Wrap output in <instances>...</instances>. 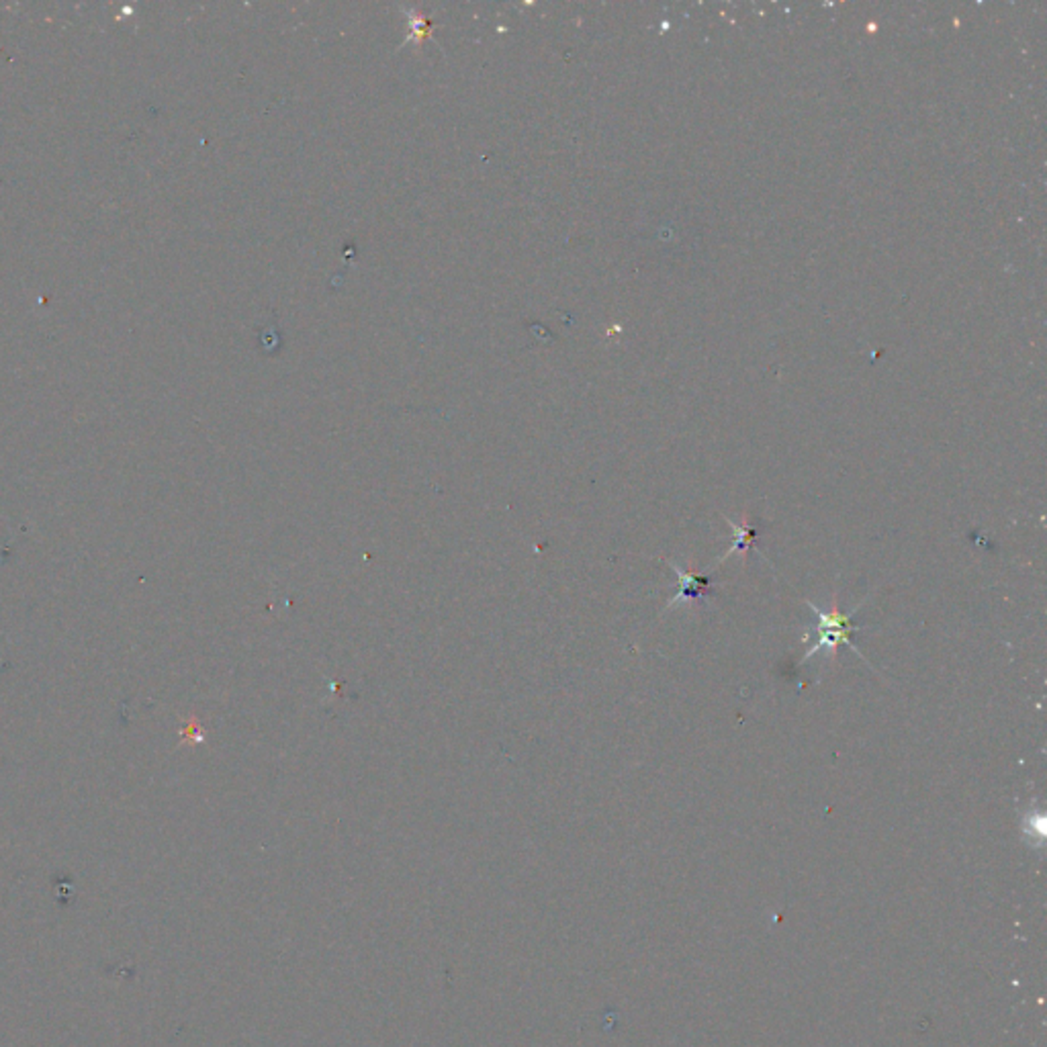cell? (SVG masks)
Masks as SVG:
<instances>
[{"label": "cell", "instance_id": "cell-1", "mask_svg": "<svg viewBox=\"0 0 1047 1047\" xmlns=\"http://www.w3.org/2000/svg\"><path fill=\"white\" fill-rule=\"evenodd\" d=\"M806 604H808V608L812 610L814 618H817V625L808 626V630H806V633H804L802 636L817 635V641H814L810 649L806 651V655L802 656L800 663H806V661L810 659V656H814L817 653H822V651H825L828 656H837L839 645H845L847 649H851L855 655H859L861 659L866 661V656H863V655L859 653L858 645H855L853 638H851V635H853V633H859V630H861L863 626L853 625L849 614H843L841 610H839L837 592L833 594V602H830V610H828V612L820 610L818 605L812 604V602H806Z\"/></svg>", "mask_w": 1047, "mask_h": 1047}, {"label": "cell", "instance_id": "cell-3", "mask_svg": "<svg viewBox=\"0 0 1047 1047\" xmlns=\"http://www.w3.org/2000/svg\"><path fill=\"white\" fill-rule=\"evenodd\" d=\"M725 520L728 522L730 530H733V543H730L728 551L722 554L717 563H714V567H717L718 563H725L730 554H738L741 556V561L747 563V554H749L751 548H755V540H757V536H759V526L747 518V513H743V518L738 524L730 518H725Z\"/></svg>", "mask_w": 1047, "mask_h": 1047}, {"label": "cell", "instance_id": "cell-2", "mask_svg": "<svg viewBox=\"0 0 1047 1047\" xmlns=\"http://www.w3.org/2000/svg\"><path fill=\"white\" fill-rule=\"evenodd\" d=\"M665 563H667V567L671 571H676V575L679 577V589H677V594L667 602V605H665L663 614H667L671 608H676V605H681V604L684 605L702 604L706 597L712 594L714 581L710 577V573L714 567L706 573H694V571H687L684 567H679L676 561H665Z\"/></svg>", "mask_w": 1047, "mask_h": 1047}]
</instances>
